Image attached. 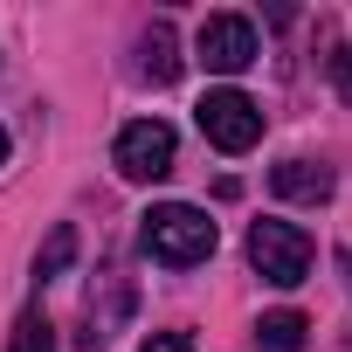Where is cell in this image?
<instances>
[{
	"label": "cell",
	"instance_id": "cell-1",
	"mask_svg": "<svg viewBox=\"0 0 352 352\" xmlns=\"http://www.w3.org/2000/svg\"><path fill=\"white\" fill-rule=\"evenodd\" d=\"M214 242H221V228H214L201 208H187V201L152 208L145 228H138V249H145L152 263H166V270H194V263H208Z\"/></svg>",
	"mask_w": 352,
	"mask_h": 352
},
{
	"label": "cell",
	"instance_id": "cell-2",
	"mask_svg": "<svg viewBox=\"0 0 352 352\" xmlns=\"http://www.w3.org/2000/svg\"><path fill=\"white\" fill-rule=\"evenodd\" d=\"M249 263L263 270V283L276 290H297L311 276V235L297 221H256L249 228Z\"/></svg>",
	"mask_w": 352,
	"mask_h": 352
},
{
	"label": "cell",
	"instance_id": "cell-3",
	"mask_svg": "<svg viewBox=\"0 0 352 352\" xmlns=\"http://www.w3.org/2000/svg\"><path fill=\"white\" fill-rule=\"evenodd\" d=\"M194 124H201V138L208 145H221V152H249L256 138H263V111H256V97H242V90H208L201 104H194Z\"/></svg>",
	"mask_w": 352,
	"mask_h": 352
},
{
	"label": "cell",
	"instance_id": "cell-4",
	"mask_svg": "<svg viewBox=\"0 0 352 352\" xmlns=\"http://www.w3.org/2000/svg\"><path fill=\"white\" fill-rule=\"evenodd\" d=\"M173 152H180V138H173L166 118H138V124H124L118 145H111L118 173L138 180V187H145V180H166V173H173Z\"/></svg>",
	"mask_w": 352,
	"mask_h": 352
},
{
	"label": "cell",
	"instance_id": "cell-5",
	"mask_svg": "<svg viewBox=\"0 0 352 352\" xmlns=\"http://www.w3.org/2000/svg\"><path fill=\"white\" fill-rule=\"evenodd\" d=\"M194 56L214 69V76H242L263 49H256V21L249 14H208L201 35H194Z\"/></svg>",
	"mask_w": 352,
	"mask_h": 352
},
{
	"label": "cell",
	"instance_id": "cell-6",
	"mask_svg": "<svg viewBox=\"0 0 352 352\" xmlns=\"http://www.w3.org/2000/svg\"><path fill=\"white\" fill-rule=\"evenodd\" d=\"M270 187H276L283 201H331V173L311 166V159H283V166L270 173Z\"/></svg>",
	"mask_w": 352,
	"mask_h": 352
},
{
	"label": "cell",
	"instance_id": "cell-7",
	"mask_svg": "<svg viewBox=\"0 0 352 352\" xmlns=\"http://www.w3.org/2000/svg\"><path fill=\"white\" fill-rule=\"evenodd\" d=\"M138 49H145V63H138V69H145L152 83H173V76H180V42H173V21H152Z\"/></svg>",
	"mask_w": 352,
	"mask_h": 352
},
{
	"label": "cell",
	"instance_id": "cell-8",
	"mask_svg": "<svg viewBox=\"0 0 352 352\" xmlns=\"http://www.w3.org/2000/svg\"><path fill=\"white\" fill-rule=\"evenodd\" d=\"M304 331H311L304 311H270V318L256 324V345H263V352H304Z\"/></svg>",
	"mask_w": 352,
	"mask_h": 352
},
{
	"label": "cell",
	"instance_id": "cell-9",
	"mask_svg": "<svg viewBox=\"0 0 352 352\" xmlns=\"http://www.w3.org/2000/svg\"><path fill=\"white\" fill-rule=\"evenodd\" d=\"M8 352H56V324H49L42 311H21V324H14Z\"/></svg>",
	"mask_w": 352,
	"mask_h": 352
},
{
	"label": "cell",
	"instance_id": "cell-10",
	"mask_svg": "<svg viewBox=\"0 0 352 352\" xmlns=\"http://www.w3.org/2000/svg\"><path fill=\"white\" fill-rule=\"evenodd\" d=\"M69 256H76V228H56L49 242H42V256H35V276L49 283V276H63L69 270Z\"/></svg>",
	"mask_w": 352,
	"mask_h": 352
},
{
	"label": "cell",
	"instance_id": "cell-11",
	"mask_svg": "<svg viewBox=\"0 0 352 352\" xmlns=\"http://www.w3.org/2000/svg\"><path fill=\"white\" fill-rule=\"evenodd\" d=\"M138 352H194V338H187V331H152Z\"/></svg>",
	"mask_w": 352,
	"mask_h": 352
},
{
	"label": "cell",
	"instance_id": "cell-12",
	"mask_svg": "<svg viewBox=\"0 0 352 352\" xmlns=\"http://www.w3.org/2000/svg\"><path fill=\"white\" fill-rule=\"evenodd\" d=\"M331 83H338V97L352 104V42H345V49L331 56Z\"/></svg>",
	"mask_w": 352,
	"mask_h": 352
},
{
	"label": "cell",
	"instance_id": "cell-13",
	"mask_svg": "<svg viewBox=\"0 0 352 352\" xmlns=\"http://www.w3.org/2000/svg\"><path fill=\"white\" fill-rule=\"evenodd\" d=\"M0 166H8V131H0Z\"/></svg>",
	"mask_w": 352,
	"mask_h": 352
}]
</instances>
